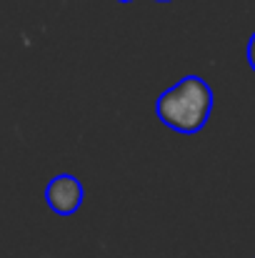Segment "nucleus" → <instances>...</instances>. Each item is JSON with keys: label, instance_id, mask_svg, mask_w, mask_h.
<instances>
[{"label": "nucleus", "instance_id": "f257e3e1", "mask_svg": "<svg viewBox=\"0 0 255 258\" xmlns=\"http://www.w3.org/2000/svg\"><path fill=\"white\" fill-rule=\"evenodd\" d=\"M213 88L200 76H185L175 86L160 93L155 100V113L160 123L175 133H200L213 113Z\"/></svg>", "mask_w": 255, "mask_h": 258}, {"label": "nucleus", "instance_id": "f03ea898", "mask_svg": "<svg viewBox=\"0 0 255 258\" xmlns=\"http://www.w3.org/2000/svg\"><path fill=\"white\" fill-rule=\"evenodd\" d=\"M83 180L73 173H58L45 185V203L58 216H75L83 208Z\"/></svg>", "mask_w": 255, "mask_h": 258}, {"label": "nucleus", "instance_id": "7ed1b4c3", "mask_svg": "<svg viewBox=\"0 0 255 258\" xmlns=\"http://www.w3.org/2000/svg\"><path fill=\"white\" fill-rule=\"evenodd\" d=\"M248 63H250V68L255 71V33L250 35V40H248Z\"/></svg>", "mask_w": 255, "mask_h": 258}, {"label": "nucleus", "instance_id": "20e7f679", "mask_svg": "<svg viewBox=\"0 0 255 258\" xmlns=\"http://www.w3.org/2000/svg\"><path fill=\"white\" fill-rule=\"evenodd\" d=\"M118 3H133V0H118Z\"/></svg>", "mask_w": 255, "mask_h": 258}, {"label": "nucleus", "instance_id": "39448f33", "mask_svg": "<svg viewBox=\"0 0 255 258\" xmlns=\"http://www.w3.org/2000/svg\"><path fill=\"white\" fill-rule=\"evenodd\" d=\"M158 3H170V0H158Z\"/></svg>", "mask_w": 255, "mask_h": 258}]
</instances>
